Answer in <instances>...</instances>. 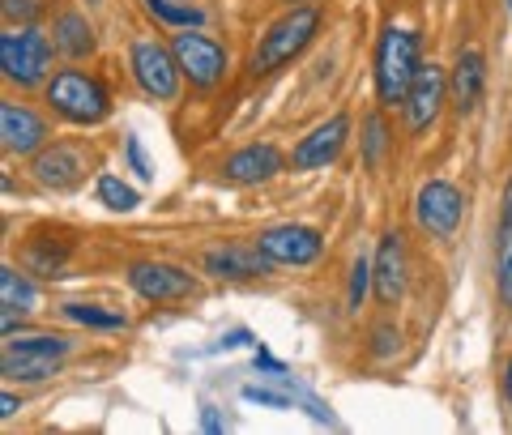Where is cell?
<instances>
[{
  "label": "cell",
  "instance_id": "obj_20",
  "mask_svg": "<svg viewBox=\"0 0 512 435\" xmlns=\"http://www.w3.org/2000/svg\"><path fill=\"white\" fill-rule=\"evenodd\" d=\"M56 354H39V350H18V346H5V376L9 380H52L56 376Z\"/></svg>",
  "mask_w": 512,
  "mask_h": 435
},
{
  "label": "cell",
  "instance_id": "obj_28",
  "mask_svg": "<svg viewBox=\"0 0 512 435\" xmlns=\"http://www.w3.org/2000/svg\"><path fill=\"white\" fill-rule=\"evenodd\" d=\"M244 401H256V406H274V410H291V397H286V393L256 389V384H248V389H244Z\"/></svg>",
  "mask_w": 512,
  "mask_h": 435
},
{
  "label": "cell",
  "instance_id": "obj_24",
  "mask_svg": "<svg viewBox=\"0 0 512 435\" xmlns=\"http://www.w3.org/2000/svg\"><path fill=\"white\" fill-rule=\"evenodd\" d=\"M99 201H103L107 209H116V214H128V209L141 205L137 188H128L120 175H99Z\"/></svg>",
  "mask_w": 512,
  "mask_h": 435
},
{
  "label": "cell",
  "instance_id": "obj_14",
  "mask_svg": "<svg viewBox=\"0 0 512 435\" xmlns=\"http://www.w3.org/2000/svg\"><path fill=\"white\" fill-rule=\"evenodd\" d=\"M282 150L269 141H256V145H244V150H235L227 163H222V180L227 184H265L274 180V175L282 171Z\"/></svg>",
  "mask_w": 512,
  "mask_h": 435
},
{
  "label": "cell",
  "instance_id": "obj_1",
  "mask_svg": "<svg viewBox=\"0 0 512 435\" xmlns=\"http://www.w3.org/2000/svg\"><path fill=\"white\" fill-rule=\"evenodd\" d=\"M372 77H376V99L384 107H406V94L419 77V35L402 26H389L376 43V64H372Z\"/></svg>",
  "mask_w": 512,
  "mask_h": 435
},
{
  "label": "cell",
  "instance_id": "obj_8",
  "mask_svg": "<svg viewBox=\"0 0 512 435\" xmlns=\"http://www.w3.org/2000/svg\"><path fill=\"white\" fill-rule=\"evenodd\" d=\"M128 286L150 303H175V299H192L197 295V278H188L184 269L163 265V261H137L128 265Z\"/></svg>",
  "mask_w": 512,
  "mask_h": 435
},
{
  "label": "cell",
  "instance_id": "obj_18",
  "mask_svg": "<svg viewBox=\"0 0 512 435\" xmlns=\"http://www.w3.org/2000/svg\"><path fill=\"white\" fill-rule=\"evenodd\" d=\"M52 43H56L60 56L86 60V56L94 52V30H90V22H86L77 9H60L56 22H52Z\"/></svg>",
  "mask_w": 512,
  "mask_h": 435
},
{
  "label": "cell",
  "instance_id": "obj_21",
  "mask_svg": "<svg viewBox=\"0 0 512 435\" xmlns=\"http://www.w3.org/2000/svg\"><path fill=\"white\" fill-rule=\"evenodd\" d=\"M0 299H5V312H30L35 308V286H30L26 278L13 265L0 269Z\"/></svg>",
  "mask_w": 512,
  "mask_h": 435
},
{
  "label": "cell",
  "instance_id": "obj_29",
  "mask_svg": "<svg viewBox=\"0 0 512 435\" xmlns=\"http://www.w3.org/2000/svg\"><path fill=\"white\" fill-rule=\"evenodd\" d=\"M39 13V0H5V18L9 22H30Z\"/></svg>",
  "mask_w": 512,
  "mask_h": 435
},
{
  "label": "cell",
  "instance_id": "obj_6",
  "mask_svg": "<svg viewBox=\"0 0 512 435\" xmlns=\"http://www.w3.org/2000/svg\"><path fill=\"white\" fill-rule=\"evenodd\" d=\"M128 64H133V77L137 86L150 94L158 103H171L180 94V60H175L171 43H158V39H137L133 52H128Z\"/></svg>",
  "mask_w": 512,
  "mask_h": 435
},
{
  "label": "cell",
  "instance_id": "obj_3",
  "mask_svg": "<svg viewBox=\"0 0 512 435\" xmlns=\"http://www.w3.org/2000/svg\"><path fill=\"white\" fill-rule=\"evenodd\" d=\"M47 103L60 120H69L77 128H90V124H103L111 116V94L94 73L82 69H60L52 82H47Z\"/></svg>",
  "mask_w": 512,
  "mask_h": 435
},
{
  "label": "cell",
  "instance_id": "obj_15",
  "mask_svg": "<svg viewBox=\"0 0 512 435\" xmlns=\"http://www.w3.org/2000/svg\"><path fill=\"white\" fill-rule=\"evenodd\" d=\"M372 286H376L380 303H397L406 295V248H402V235L397 231L380 235V248L372 261Z\"/></svg>",
  "mask_w": 512,
  "mask_h": 435
},
{
  "label": "cell",
  "instance_id": "obj_27",
  "mask_svg": "<svg viewBox=\"0 0 512 435\" xmlns=\"http://www.w3.org/2000/svg\"><path fill=\"white\" fill-rule=\"evenodd\" d=\"M124 154H128V167L137 171V180H154V163L146 158V150H141V137H128L124 141Z\"/></svg>",
  "mask_w": 512,
  "mask_h": 435
},
{
  "label": "cell",
  "instance_id": "obj_17",
  "mask_svg": "<svg viewBox=\"0 0 512 435\" xmlns=\"http://www.w3.org/2000/svg\"><path fill=\"white\" fill-rule=\"evenodd\" d=\"M30 171H35V180H39L43 188H56V192H60V188H73L77 180H82L86 163H82V154H77L73 145H52V150L35 154Z\"/></svg>",
  "mask_w": 512,
  "mask_h": 435
},
{
  "label": "cell",
  "instance_id": "obj_22",
  "mask_svg": "<svg viewBox=\"0 0 512 435\" xmlns=\"http://www.w3.org/2000/svg\"><path fill=\"white\" fill-rule=\"evenodd\" d=\"M60 312L69 316L73 325H86V329H124L128 325L120 312H103V308H94V303H64Z\"/></svg>",
  "mask_w": 512,
  "mask_h": 435
},
{
  "label": "cell",
  "instance_id": "obj_33",
  "mask_svg": "<svg viewBox=\"0 0 512 435\" xmlns=\"http://www.w3.org/2000/svg\"><path fill=\"white\" fill-rule=\"evenodd\" d=\"M201 427H205V431H222V418L214 414V406H205V410H201Z\"/></svg>",
  "mask_w": 512,
  "mask_h": 435
},
{
  "label": "cell",
  "instance_id": "obj_12",
  "mask_svg": "<svg viewBox=\"0 0 512 435\" xmlns=\"http://www.w3.org/2000/svg\"><path fill=\"white\" fill-rule=\"evenodd\" d=\"M350 137V116L338 111V116H329L320 128H312L308 137H303L295 150H291V167L295 171H316V167H329L333 158L342 154V145Z\"/></svg>",
  "mask_w": 512,
  "mask_h": 435
},
{
  "label": "cell",
  "instance_id": "obj_31",
  "mask_svg": "<svg viewBox=\"0 0 512 435\" xmlns=\"http://www.w3.org/2000/svg\"><path fill=\"white\" fill-rule=\"evenodd\" d=\"M252 342H256V337H252L248 329H235V333L222 337V346H252Z\"/></svg>",
  "mask_w": 512,
  "mask_h": 435
},
{
  "label": "cell",
  "instance_id": "obj_26",
  "mask_svg": "<svg viewBox=\"0 0 512 435\" xmlns=\"http://www.w3.org/2000/svg\"><path fill=\"white\" fill-rule=\"evenodd\" d=\"M367 286H372V261H367V256H359L355 269H350V295H346V303H350V308H355V312L363 308Z\"/></svg>",
  "mask_w": 512,
  "mask_h": 435
},
{
  "label": "cell",
  "instance_id": "obj_30",
  "mask_svg": "<svg viewBox=\"0 0 512 435\" xmlns=\"http://www.w3.org/2000/svg\"><path fill=\"white\" fill-rule=\"evenodd\" d=\"M256 372H269V376H286V367L274 359V354H269V350H256Z\"/></svg>",
  "mask_w": 512,
  "mask_h": 435
},
{
  "label": "cell",
  "instance_id": "obj_13",
  "mask_svg": "<svg viewBox=\"0 0 512 435\" xmlns=\"http://www.w3.org/2000/svg\"><path fill=\"white\" fill-rule=\"evenodd\" d=\"M47 120L39 111H30L26 103H0V145L5 154H35L47 145Z\"/></svg>",
  "mask_w": 512,
  "mask_h": 435
},
{
  "label": "cell",
  "instance_id": "obj_10",
  "mask_svg": "<svg viewBox=\"0 0 512 435\" xmlns=\"http://www.w3.org/2000/svg\"><path fill=\"white\" fill-rule=\"evenodd\" d=\"M256 244L265 248V256L274 265H312L320 248H325V239L320 231L312 227H299V222H282V227H269L256 235Z\"/></svg>",
  "mask_w": 512,
  "mask_h": 435
},
{
  "label": "cell",
  "instance_id": "obj_5",
  "mask_svg": "<svg viewBox=\"0 0 512 435\" xmlns=\"http://www.w3.org/2000/svg\"><path fill=\"white\" fill-rule=\"evenodd\" d=\"M171 52L180 60L192 90H214V86H222V77H227V47L210 35H201L197 26L171 35Z\"/></svg>",
  "mask_w": 512,
  "mask_h": 435
},
{
  "label": "cell",
  "instance_id": "obj_2",
  "mask_svg": "<svg viewBox=\"0 0 512 435\" xmlns=\"http://www.w3.org/2000/svg\"><path fill=\"white\" fill-rule=\"evenodd\" d=\"M320 30V9L316 5H291L282 13V18L274 22L261 35V43H256V52L248 60L252 77H265V73H278L282 64H291L303 47H308L316 39Z\"/></svg>",
  "mask_w": 512,
  "mask_h": 435
},
{
  "label": "cell",
  "instance_id": "obj_32",
  "mask_svg": "<svg viewBox=\"0 0 512 435\" xmlns=\"http://www.w3.org/2000/svg\"><path fill=\"white\" fill-rule=\"evenodd\" d=\"M18 410H22V401L13 397V393H5V397H0V418H13Z\"/></svg>",
  "mask_w": 512,
  "mask_h": 435
},
{
  "label": "cell",
  "instance_id": "obj_34",
  "mask_svg": "<svg viewBox=\"0 0 512 435\" xmlns=\"http://www.w3.org/2000/svg\"><path fill=\"white\" fill-rule=\"evenodd\" d=\"M504 397H508V401H512V359H508V363H504Z\"/></svg>",
  "mask_w": 512,
  "mask_h": 435
},
{
  "label": "cell",
  "instance_id": "obj_7",
  "mask_svg": "<svg viewBox=\"0 0 512 435\" xmlns=\"http://www.w3.org/2000/svg\"><path fill=\"white\" fill-rule=\"evenodd\" d=\"M461 214H466V197L448 180H431L419 188V197H414V222L436 239L453 235L461 227Z\"/></svg>",
  "mask_w": 512,
  "mask_h": 435
},
{
  "label": "cell",
  "instance_id": "obj_23",
  "mask_svg": "<svg viewBox=\"0 0 512 435\" xmlns=\"http://www.w3.org/2000/svg\"><path fill=\"white\" fill-rule=\"evenodd\" d=\"M146 9L154 13L158 22H167L175 30H188V26H201L205 13L197 5H175V0H146Z\"/></svg>",
  "mask_w": 512,
  "mask_h": 435
},
{
  "label": "cell",
  "instance_id": "obj_9",
  "mask_svg": "<svg viewBox=\"0 0 512 435\" xmlns=\"http://www.w3.org/2000/svg\"><path fill=\"white\" fill-rule=\"evenodd\" d=\"M205 273H214V278H227V282H248V278H269L278 265L265 256L261 244H218L201 256Z\"/></svg>",
  "mask_w": 512,
  "mask_h": 435
},
{
  "label": "cell",
  "instance_id": "obj_35",
  "mask_svg": "<svg viewBox=\"0 0 512 435\" xmlns=\"http://www.w3.org/2000/svg\"><path fill=\"white\" fill-rule=\"evenodd\" d=\"M286 5H303V0H286Z\"/></svg>",
  "mask_w": 512,
  "mask_h": 435
},
{
  "label": "cell",
  "instance_id": "obj_11",
  "mask_svg": "<svg viewBox=\"0 0 512 435\" xmlns=\"http://www.w3.org/2000/svg\"><path fill=\"white\" fill-rule=\"evenodd\" d=\"M448 99V77L440 64H419V77L406 94V124L410 133H427L431 124L440 120V107Z\"/></svg>",
  "mask_w": 512,
  "mask_h": 435
},
{
  "label": "cell",
  "instance_id": "obj_25",
  "mask_svg": "<svg viewBox=\"0 0 512 435\" xmlns=\"http://www.w3.org/2000/svg\"><path fill=\"white\" fill-rule=\"evenodd\" d=\"M363 158L372 167H380V158H384V150L393 145V137H389V124H384V116H367L363 120Z\"/></svg>",
  "mask_w": 512,
  "mask_h": 435
},
{
  "label": "cell",
  "instance_id": "obj_16",
  "mask_svg": "<svg viewBox=\"0 0 512 435\" xmlns=\"http://www.w3.org/2000/svg\"><path fill=\"white\" fill-rule=\"evenodd\" d=\"M483 86H487V60L478 47H466V52H457V64L453 73H448V94H453V107L461 116H470V111L483 103Z\"/></svg>",
  "mask_w": 512,
  "mask_h": 435
},
{
  "label": "cell",
  "instance_id": "obj_4",
  "mask_svg": "<svg viewBox=\"0 0 512 435\" xmlns=\"http://www.w3.org/2000/svg\"><path fill=\"white\" fill-rule=\"evenodd\" d=\"M52 47L56 43L30 22H22L18 30H5L0 35V73H5V82L22 90L43 86L47 73H52Z\"/></svg>",
  "mask_w": 512,
  "mask_h": 435
},
{
  "label": "cell",
  "instance_id": "obj_19",
  "mask_svg": "<svg viewBox=\"0 0 512 435\" xmlns=\"http://www.w3.org/2000/svg\"><path fill=\"white\" fill-rule=\"evenodd\" d=\"M495 290L500 303L512 308V180L504 188V209H500V244H495Z\"/></svg>",
  "mask_w": 512,
  "mask_h": 435
}]
</instances>
